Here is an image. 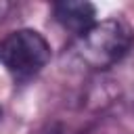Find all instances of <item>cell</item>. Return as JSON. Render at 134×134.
<instances>
[{"label":"cell","mask_w":134,"mask_h":134,"mask_svg":"<svg viewBox=\"0 0 134 134\" xmlns=\"http://www.w3.org/2000/svg\"><path fill=\"white\" fill-rule=\"evenodd\" d=\"M52 17L65 31L80 38L96 23V6L88 0H61L52 4Z\"/></svg>","instance_id":"3"},{"label":"cell","mask_w":134,"mask_h":134,"mask_svg":"<svg viewBox=\"0 0 134 134\" xmlns=\"http://www.w3.org/2000/svg\"><path fill=\"white\" fill-rule=\"evenodd\" d=\"M134 44V29L124 17H107L96 21L73 42L75 59L92 69L107 71L128 57Z\"/></svg>","instance_id":"1"},{"label":"cell","mask_w":134,"mask_h":134,"mask_svg":"<svg viewBox=\"0 0 134 134\" xmlns=\"http://www.w3.org/2000/svg\"><path fill=\"white\" fill-rule=\"evenodd\" d=\"M52 59L50 42L34 27H21L0 40V65L17 80L36 77Z\"/></svg>","instance_id":"2"},{"label":"cell","mask_w":134,"mask_h":134,"mask_svg":"<svg viewBox=\"0 0 134 134\" xmlns=\"http://www.w3.org/2000/svg\"><path fill=\"white\" fill-rule=\"evenodd\" d=\"M31 134H67V132H65V126L61 121H46L40 128H36Z\"/></svg>","instance_id":"4"},{"label":"cell","mask_w":134,"mask_h":134,"mask_svg":"<svg viewBox=\"0 0 134 134\" xmlns=\"http://www.w3.org/2000/svg\"><path fill=\"white\" fill-rule=\"evenodd\" d=\"M0 119H2V109H0Z\"/></svg>","instance_id":"5"}]
</instances>
